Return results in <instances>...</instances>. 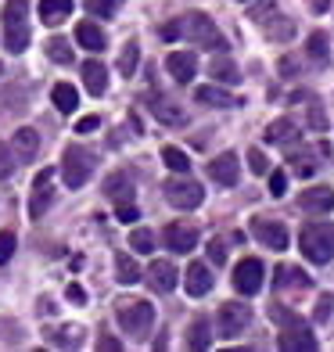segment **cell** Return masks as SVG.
I'll list each match as a JSON object with an SVG mask.
<instances>
[{"mask_svg": "<svg viewBox=\"0 0 334 352\" xmlns=\"http://www.w3.org/2000/svg\"><path fill=\"white\" fill-rule=\"evenodd\" d=\"M162 36L166 40H187L194 47H212V51H223V47H227V40H223V33L212 25V19L209 14H198V11H190V14H183V19L162 25Z\"/></svg>", "mask_w": 334, "mask_h": 352, "instance_id": "obj_1", "label": "cell"}, {"mask_svg": "<svg viewBox=\"0 0 334 352\" xmlns=\"http://www.w3.org/2000/svg\"><path fill=\"white\" fill-rule=\"evenodd\" d=\"M298 248H302V255H306L309 263H316V266L331 263V259H334V223H327V219L306 223V227H302V234H298Z\"/></svg>", "mask_w": 334, "mask_h": 352, "instance_id": "obj_2", "label": "cell"}, {"mask_svg": "<svg viewBox=\"0 0 334 352\" xmlns=\"http://www.w3.org/2000/svg\"><path fill=\"white\" fill-rule=\"evenodd\" d=\"M29 40H33V29H29V0H8L4 8V43L11 54H22Z\"/></svg>", "mask_w": 334, "mask_h": 352, "instance_id": "obj_3", "label": "cell"}, {"mask_svg": "<svg viewBox=\"0 0 334 352\" xmlns=\"http://www.w3.org/2000/svg\"><path fill=\"white\" fill-rule=\"evenodd\" d=\"M115 316H119V327L133 338H144L155 324V306L144 298H115Z\"/></svg>", "mask_w": 334, "mask_h": 352, "instance_id": "obj_4", "label": "cell"}, {"mask_svg": "<svg viewBox=\"0 0 334 352\" xmlns=\"http://www.w3.org/2000/svg\"><path fill=\"white\" fill-rule=\"evenodd\" d=\"M93 173V155L87 148H79V144H69L65 148V158H61V180H65V187H83L90 180Z\"/></svg>", "mask_w": 334, "mask_h": 352, "instance_id": "obj_5", "label": "cell"}, {"mask_svg": "<svg viewBox=\"0 0 334 352\" xmlns=\"http://www.w3.org/2000/svg\"><path fill=\"white\" fill-rule=\"evenodd\" d=\"M104 195L115 201V219L122 223H133L137 219V205H133V184L126 173H111L104 180Z\"/></svg>", "mask_w": 334, "mask_h": 352, "instance_id": "obj_6", "label": "cell"}, {"mask_svg": "<svg viewBox=\"0 0 334 352\" xmlns=\"http://www.w3.org/2000/svg\"><path fill=\"white\" fill-rule=\"evenodd\" d=\"M166 201L172 205V209H183V212H190V209H198L201 205V198H205V190H201V184H194V180H187V176L180 173V176H169L166 180Z\"/></svg>", "mask_w": 334, "mask_h": 352, "instance_id": "obj_7", "label": "cell"}, {"mask_svg": "<svg viewBox=\"0 0 334 352\" xmlns=\"http://www.w3.org/2000/svg\"><path fill=\"white\" fill-rule=\"evenodd\" d=\"M216 324H219L223 338H234V334H241L252 324V306H245V302H227V306H219Z\"/></svg>", "mask_w": 334, "mask_h": 352, "instance_id": "obj_8", "label": "cell"}, {"mask_svg": "<svg viewBox=\"0 0 334 352\" xmlns=\"http://www.w3.org/2000/svg\"><path fill=\"white\" fill-rule=\"evenodd\" d=\"M266 280V266L259 259H241L234 266V287H237V295H259V287Z\"/></svg>", "mask_w": 334, "mask_h": 352, "instance_id": "obj_9", "label": "cell"}, {"mask_svg": "<svg viewBox=\"0 0 334 352\" xmlns=\"http://www.w3.org/2000/svg\"><path fill=\"white\" fill-rule=\"evenodd\" d=\"M162 237H166V248L172 255H187V252L198 248V230L190 227V223H169L162 230Z\"/></svg>", "mask_w": 334, "mask_h": 352, "instance_id": "obj_10", "label": "cell"}, {"mask_svg": "<svg viewBox=\"0 0 334 352\" xmlns=\"http://www.w3.org/2000/svg\"><path fill=\"white\" fill-rule=\"evenodd\" d=\"M252 234H256L266 248H274V252L288 248V227L277 223V219H252Z\"/></svg>", "mask_w": 334, "mask_h": 352, "instance_id": "obj_11", "label": "cell"}, {"mask_svg": "<svg viewBox=\"0 0 334 352\" xmlns=\"http://www.w3.org/2000/svg\"><path fill=\"white\" fill-rule=\"evenodd\" d=\"M277 345L284 349V352H313L316 345V334L309 331V327H302V324H291V327H284L280 331V338H277Z\"/></svg>", "mask_w": 334, "mask_h": 352, "instance_id": "obj_12", "label": "cell"}, {"mask_svg": "<svg viewBox=\"0 0 334 352\" xmlns=\"http://www.w3.org/2000/svg\"><path fill=\"white\" fill-rule=\"evenodd\" d=\"M148 284L155 287V292H162V295H169L172 287H177V280H180V270L172 266V259H155L151 266H148Z\"/></svg>", "mask_w": 334, "mask_h": 352, "instance_id": "obj_13", "label": "cell"}, {"mask_svg": "<svg viewBox=\"0 0 334 352\" xmlns=\"http://www.w3.org/2000/svg\"><path fill=\"white\" fill-rule=\"evenodd\" d=\"M51 176L54 169H43L36 176V187H33V198H29V219H40L47 209H51V201H54V190H51Z\"/></svg>", "mask_w": 334, "mask_h": 352, "instance_id": "obj_14", "label": "cell"}, {"mask_svg": "<svg viewBox=\"0 0 334 352\" xmlns=\"http://www.w3.org/2000/svg\"><path fill=\"white\" fill-rule=\"evenodd\" d=\"M40 151V137L33 126H22V130H14L11 137V155H14V162H33Z\"/></svg>", "mask_w": 334, "mask_h": 352, "instance_id": "obj_15", "label": "cell"}, {"mask_svg": "<svg viewBox=\"0 0 334 352\" xmlns=\"http://www.w3.org/2000/svg\"><path fill=\"white\" fill-rule=\"evenodd\" d=\"M166 69H169V76L177 79V83H190L194 72H198V58H194V51H172L166 58Z\"/></svg>", "mask_w": 334, "mask_h": 352, "instance_id": "obj_16", "label": "cell"}, {"mask_svg": "<svg viewBox=\"0 0 334 352\" xmlns=\"http://www.w3.org/2000/svg\"><path fill=\"white\" fill-rule=\"evenodd\" d=\"M183 287H187V295H190V298L209 295V292H212V270H209V266H201V263H190V266H187V274H183Z\"/></svg>", "mask_w": 334, "mask_h": 352, "instance_id": "obj_17", "label": "cell"}, {"mask_svg": "<svg viewBox=\"0 0 334 352\" xmlns=\"http://www.w3.org/2000/svg\"><path fill=\"white\" fill-rule=\"evenodd\" d=\"M209 176L216 184H223V187H234L237 180H241V162H237L234 155H219V158L209 162Z\"/></svg>", "mask_w": 334, "mask_h": 352, "instance_id": "obj_18", "label": "cell"}, {"mask_svg": "<svg viewBox=\"0 0 334 352\" xmlns=\"http://www.w3.org/2000/svg\"><path fill=\"white\" fill-rule=\"evenodd\" d=\"M298 205H302L306 212L324 216V212H331V209H334V190H331V187H309L306 195L298 198Z\"/></svg>", "mask_w": 334, "mask_h": 352, "instance_id": "obj_19", "label": "cell"}, {"mask_svg": "<svg viewBox=\"0 0 334 352\" xmlns=\"http://www.w3.org/2000/svg\"><path fill=\"white\" fill-rule=\"evenodd\" d=\"M266 140H269V144H280V148H295V144H298V130H295V122H291V119H277V122H269V126H266Z\"/></svg>", "mask_w": 334, "mask_h": 352, "instance_id": "obj_20", "label": "cell"}, {"mask_svg": "<svg viewBox=\"0 0 334 352\" xmlns=\"http://www.w3.org/2000/svg\"><path fill=\"white\" fill-rule=\"evenodd\" d=\"M148 108L155 111V119H158V122H166V126H183V122H187V116H183V111H180L177 104H169L166 98H158V94H151Z\"/></svg>", "mask_w": 334, "mask_h": 352, "instance_id": "obj_21", "label": "cell"}, {"mask_svg": "<svg viewBox=\"0 0 334 352\" xmlns=\"http://www.w3.org/2000/svg\"><path fill=\"white\" fill-rule=\"evenodd\" d=\"M263 33H266L269 40H277V43H288V40L295 36V22L284 19L280 11H274V14H269V19L263 22Z\"/></svg>", "mask_w": 334, "mask_h": 352, "instance_id": "obj_22", "label": "cell"}, {"mask_svg": "<svg viewBox=\"0 0 334 352\" xmlns=\"http://www.w3.org/2000/svg\"><path fill=\"white\" fill-rule=\"evenodd\" d=\"M76 43H83L87 51H104L108 47V40H104V33H101V25H93V22H79L76 25Z\"/></svg>", "mask_w": 334, "mask_h": 352, "instance_id": "obj_23", "label": "cell"}, {"mask_svg": "<svg viewBox=\"0 0 334 352\" xmlns=\"http://www.w3.org/2000/svg\"><path fill=\"white\" fill-rule=\"evenodd\" d=\"M83 83H87V90L93 94V98H101V94L108 90V69L101 65V61H87L83 65Z\"/></svg>", "mask_w": 334, "mask_h": 352, "instance_id": "obj_24", "label": "cell"}, {"mask_svg": "<svg viewBox=\"0 0 334 352\" xmlns=\"http://www.w3.org/2000/svg\"><path fill=\"white\" fill-rule=\"evenodd\" d=\"M72 14V0H40V19L47 25H61Z\"/></svg>", "mask_w": 334, "mask_h": 352, "instance_id": "obj_25", "label": "cell"}, {"mask_svg": "<svg viewBox=\"0 0 334 352\" xmlns=\"http://www.w3.org/2000/svg\"><path fill=\"white\" fill-rule=\"evenodd\" d=\"M209 72H212L216 83H230V87L241 83V72H237V65H234L227 54H216V58H212V65H209Z\"/></svg>", "mask_w": 334, "mask_h": 352, "instance_id": "obj_26", "label": "cell"}, {"mask_svg": "<svg viewBox=\"0 0 334 352\" xmlns=\"http://www.w3.org/2000/svg\"><path fill=\"white\" fill-rule=\"evenodd\" d=\"M194 98H198L201 104H212V108H234V104H237V98H230V94L219 90V87H198Z\"/></svg>", "mask_w": 334, "mask_h": 352, "instance_id": "obj_27", "label": "cell"}, {"mask_svg": "<svg viewBox=\"0 0 334 352\" xmlns=\"http://www.w3.org/2000/svg\"><path fill=\"white\" fill-rule=\"evenodd\" d=\"M277 287L284 292V287H302V292H306V287H313V280L302 274L298 266H277Z\"/></svg>", "mask_w": 334, "mask_h": 352, "instance_id": "obj_28", "label": "cell"}, {"mask_svg": "<svg viewBox=\"0 0 334 352\" xmlns=\"http://www.w3.org/2000/svg\"><path fill=\"white\" fill-rule=\"evenodd\" d=\"M51 101H54V108L61 111V116H69V111H76V104H79V94H76V87H69V83H58V87L51 90Z\"/></svg>", "mask_w": 334, "mask_h": 352, "instance_id": "obj_29", "label": "cell"}, {"mask_svg": "<svg viewBox=\"0 0 334 352\" xmlns=\"http://www.w3.org/2000/svg\"><path fill=\"white\" fill-rule=\"evenodd\" d=\"M209 320L205 316H194L190 320V327H187V349H209Z\"/></svg>", "mask_w": 334, "mask_h": 352, "instance_id": "obj_30", "label": "cell"}, {"mask_svg": "<svg viewBox=\"0 0 334 352\" xmlns=\"http://www.w3.org/2000/svg\"><path fill=\"white\" fill-rule=\"evenodd\" d=\"M115 277H119L122 284H137L140 277H144V270H140L126 252H115Z\"/></svg>", "mask_w": 334, "mask_h": 352, "instance_id": "obj_31", "label": "cell"}, {"mask_svg": "<svg viewBox=\"0 0 334 352\" xmlns=\"http://www.w3.org/2000/svg\"><path fill=\"white\" fill-rule=\"evenodd\" d=\"M47 342H51V345H61V349H72V345L83 342V327L65 324L61 331H51V334H47Z\"/></svg>", "mask_w": 334, "mask_h": 352, "instance_id": "obj_32", "label": "cell"}, {"mask_svg": "<svg viewBox=\"0 0 334 352\" xmlns=\"http://www.w3.org/2000/svg\"><path fill=\"white\" fill-rule=\"evenodd\" d=\"M137 58H140V43L137 40H126L122 43V54H119V76H133L137 72Z\"/></svg>", "mask_w": 334, "mask_h": 352, "instance_id": "obj_33", "label": "cell"}, {"mask_svg": "<svg viewBox=\"0 0 334 352\" xmlns=\"http://www.w3.org/2000/svg\"><path fill=\"white\" fill-rule=\"evenodd\" d=\"M47 58L58 61V65H69V61H72V47H69V40L51 36V40H47Z\"/></svg>", "mask_w": 334, "mask_h": 352, "instance_id": "obj_34", "label": "cell"}, {"mask_svg": "<svg viewBox=\"0 0 334 352\" xmlns=\"http://www.w3.org/2000/svg\"><path fill=\"white\" fill-rule=\"evenodd\" d=\"M162 162H166L172 173H187V169H190V158H187L180 148H172V144H166V148H162Z\"/></svg>", "mask_w": 334, "mask_h": 352, "instance_id": "obj_35", "label": "cell"}, {"mask_svg": "<svg viewBox=\"0 0 334 352\" xmlns=\"http://www.w3.org/2000/svg\"><path fill=\"white\" fill-rule=\"evenodd\" d=\"M309 58L313 61H320V65H327V33H320V29H316V33H309Z\"/></svg>", "mask_w": 334, "mask_h": 352, "instance_id": "obj_36", "label": "cell"}, {"mask_svg": "<svg viewBox=\"0 0 334 352\" xmlns=\"http://www.w3.org/2000/svg\"><path fill=\"white\" fill-rule=\"evenodd\" d=\"M130 248L148 255V252L155 248V237H151V230H130Z\"/></svg>", "mask_w": 334, "mask_h": 352, "instance_id": "obj_37", "label": "cell"}, {"mask_svg": "<svg viewBox=\"0 0 334 352\" xmlns=\"http://www.w3.org/2000/svg\"><path fill=\"white\" fill-rule=\"evenodd\" d=\"M122 0H87V11L98 14V19H108V14H115V8Z\"/></svg>", "mask_w": 334, "mask_h": 352, "instance_id": "obj_38", "label": "cell"}, {"mask_svg": "<svg viewBox=\"0 0 334 352\" xmlns=\"http://www.w3.org/2000/svg\"><path fill=\"white\" fill-rule=\"evenodd\" d=\"M284 190H288V173H284V169H269V195L284 198Z\"/></svg>", "mask_w": 334, "mask_h": 352, "instance_id": "obj_39", "label": "cell"}, {"mask_svg": "<svg viewBox=\"0 0 334 352\" xmlns=\"http://www.w3.org/2000/svg\"><path fill=\"white\" fill-rule=\"evenodd\" d=\"M248 166H252V173H256V176H266V173H269V158H266L259 148H252V151H248Z\"/></svg>", "mask_w": 334, "mask_h": 352, "instance_id": "obj_40", "label": "cell"}, {"mask_svg": "<svg viewBox=\"0 0 334 352\" xmlns=\"http://www.w3.org/2000/svg\"><path fill=\"white\" fill-rule=\"evenodd\" d=\"M14 173V155L4 140H0V180H8V176Z\"/></svg>", "mask_w": 334, "mask_h": 352, "instance_id": "obj_41", "label": "cell"}, {"mask_svg": "<svg viewBox=\"0 0 334 352\" xmlns=\"http://www.w3.org/2000/svg\"><path fill=\"white\" fill-rule=\"evenodd\" d=\"M309 126H313L316 133H324V130H327V116H324L320 101H313V104H309Z\"/></svg>", "mask_w": 334, "mask_h": 352, "instance_id": "obj_42", "label": "cell"}, {"mask_svg": "<svg viewBox=\"0 0 334 352\" xmlns=\"http://www.w3.org/2000/svg\"><path fill=\"white\" fill-rule=\"evenodd\" d=\"M209 259H212L216 266H223V263H227V245H223L219 237H212V241H209Z\"/></svg>", "mask_w": 334, "mask_h": 352, "instance_id": "obj_43", "label": "cell"}, {"mask_svg": "<svg viewBox=\"0 0 334 352\" xmlns=\"http://www.w3.org/2000/svg\"><path fill=\"white\" fill-rule=\"evenodd\" d=\"M11 255H14V234H0V263H8L11 259Z\"/></svg>", "mask_w": 334, "mask_h": 352, "instance_id": "obj_44", "label": "cell"}, {"mask_svg": "<svg viewBox=\"0 0 334 352\" xmlns=\"http://www.w3.org/2000/svg\"><path fill=\"white\" fill-rule=\"evenodd\" d=\"M274 11H277V8H274V0H263V4H259L256 11H252V19H256V25H263V22H266Z\"/></svg>", "mask_w": 334, "mask_h": 352, "instance_id": "obj_45", "label": "cell"}, {"mask_svg": "<svg viewBox=\"0 0 334 352\" xmlns=\"http://www.w3.org/2000/svg\"><path fill=\"white\" fill-rule=\"evenodd\" d=\"M331 306H334V298L331 295H320V302H316V320H320V324L331 316Z\"/></svg>", "mask_w": 334, "mask_h": 352, "instance_id": "obj_46", "label": "cell"}, {"mask_svg": "<svg viewBox=\"0 0 334 352\" xmlns=\"http://www.w3.org/2000/svg\"><path fill=\"white\" fill-rule=\"evenodd\" d=\"M295 162H298V166H295L298 176H309V173H313V155H295Z\"/></svg>", "mask_w": 334, "mask_h": 352, "instance_id": "obj_47", "label": "cell"}, {"mask_svg": "<svg viewBox=\"0 0 334 352\" xmlns=\"http://www.w3.org/2000/svg\"><path fill=\"white\" fill-rule=\"evenodd\" d=\"M98 126H101V119H98V116H87V119H79L76 133H90V130H98Z\"/></svg>", "mask_w": 334, "mask_h": 352, "instance_id": "obj_48", "label": "cell"}, {"mask_svg": "<svg viewBox=\"0 0 334 352\" xmlns=\"http://www.w3.org/2000/svg\"><path fill=\"white\" fill-rule=\"evenodd\" d=\"M280 72H284V76H295V72H298V61H295L291 54H288V58H280Z\"/></svg>", "mask_w": 334, "mask_h": 352, "instance_id": "obj_49", "label": "cell"}, {"mask_svg": "<svg viewBox=\"0 0 334 352\" xmlns=\"http://www.w3.org/2000/svg\"><path fill=\"white\" fill-rule=\"evenodd\" d=\"M98 349H101V352H111V349L119 352V349H122V342H119V338H98Z\"/></svg>", "mask_w": 334, "mask_h": 352, "instance_id": "obj_50", "label": "cell"}, {"mask_svg": "<svg viewBox=\"0 0 334 352\" xmlns=\"http://www.w3.org/2000/svg\"><path fill=\"white\" fill-rule=\"evenodd\" d=\"M72 302H87V292H83V287H79V284H69V292H65Z\"/></svg>", "mask_w": 334, "mask_h": 352, "instance_id": "obj_51", "label": "cell"}, {"mask_svg": "<svg viewBox=\"0 0 334 352\" xmlns=\"http://www.w3.org/2000/svg\"><path fill=\"white\" fill-rule=\"evenodd\" d=\"M331 8V0H313V11H327Z\"/></svg>", "mask_w": 334, "mask_h": 352, "instance_id": "obj_52", "label": "cell"}, {"mask_svg": "<svg viewBox=\"0 0 334 352\" xmlns=\"http://www.w3.org/2000/svg\"><path fill=\"white\" fill-rule=\"evenodd\" d=\"M0 76H4V69H0Z\"/></svg>", "mask_w": 334, "mask_h": 352, "instance_id": "obj_53", "label": "cell"}]
</instances>
